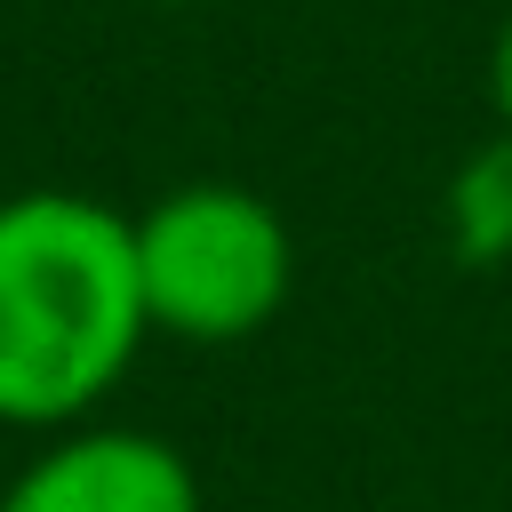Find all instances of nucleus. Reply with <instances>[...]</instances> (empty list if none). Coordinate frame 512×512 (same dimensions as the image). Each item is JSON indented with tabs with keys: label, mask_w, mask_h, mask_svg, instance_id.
Instances as JSON below:
<instances>
[{
	"label": "nucleus",
	"mask_w": 512,
	"mask_h": 512,
	"mask_svg": "<svg viewBox=\"0 0 512 512\" xmlns=\"http://www.w3.org/2000/svg\"><path fill=\"white\" fill-rule=\"evenodd\" d=\"M144 320L120 208L40 184L0 200V424L72 432L128 376Z\"/></svg>",
	"instance_id": "f257e3e1"
},
{
	"label": "nucleus",
	"mask_w": 512,
	"mask_h": 512,
	"mask_svg": "<svg viewBox=\"0 0 512 512\" xmlns=\"http://www.w3.org/2000/svg\"><path fill=\"white\" fill-rule=\"evenodd\" d=\"M136 232V280H144V320L152 336L176 344H248L256 328L280 320L296 288V240L288 216L224 176L176 184L152 208L128 216Z\"/></svg>",
	"instance_id": "f03ea898"
},
{
	"label": "nucleus",
	"mask_w": 512,
	"mask_h": 512,
	"mask_svg": "<svg viewBox=\"0 0 512 512\" xmlns=\"http://www.w3.org/2000/svg\"><path fill=\"white\" fill-rule=\"evenodd\" d=\"M0 512H200V472L160 432L72 424L0 488Z\"/></svg>",
	"instance_id": "7ed1b4c3"
},
{
	"label": "nucleus",
	"mask_w": 512,
	"mask_h": 512,
	"mask_svg": "<svg viewBox=\"0 0 512 512\" xmlns=\"http://www.w3.org/2000/svg\"><path fill=\"white\" fill-rule=\"evenodd\" d=\"M448 256L456 264H504L512 256V136L456 160V176H448Z\"/></svg>",
	"instance_id": "20e7f679"
},
{
	"label": "nucleus",
	"mask_w": 512,
	"mask_h": 512,
	"mask_svg": "<svg viewBox=\"0 0 512 512\" xmlns=\"http://www.w3.org/2000/svg\"><path fill=\"white\" fill-rule=\"evenodd\" d=\"M488 104H496V128L512 136V16H504L496 40H488Z\"/></svg>",
	"instance_id": "39448f33"
},
{
	"label": "nucleus",
	"mask_w": 512,
	"mask_h": 512,
	"mask_svg": "<svg viewBox=\"0 0 512 512\" xmlns=\"http://www.w3.org/2000/svg\"><path fill=\"white\" fill-rule=\"evenodd\" d=\"M160 8H192V0H160Z\"/></svg>",
	"instance_id": "423d86ee"
}]
</instances>
